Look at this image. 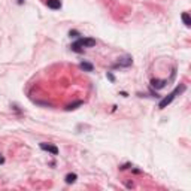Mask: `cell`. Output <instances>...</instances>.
Returning a JSON list of instances; mask_svg holds the SVG:
<instances>
[{"label":"cell","mask_w":191,"mask_h":191,"mask_svg":"<svg viewBox=\"0 0 191 191\" xmlns=\"http://www.w3.org/2000/svg\"><path fill=\"white\" fill-rule=\"evenodd\" d=\"M185 90V85H181V87H176V88L175 90H173L170 94H167L166 96V97H163L161 100H160V103H158V108L160 109H164V108H166L167 105H170V103L173 102V99H175L176 97V94L178 93H182V91H184Z\"/></svg>","instance_id":"1"},{"label":"cell","mask_w":191,"mask_h":191,"mask_svg":"<svg viewBox=\"0 0 191 191\" xmlns=\"http://www.w3.org/2000/svg\"><path fill=\"white\" fill-rule=\"evenodd\" d=\"M132 64H133V58L130 57V55H126V57L118 58V63L114 67H128V66H132Z\"/></svg>","instance_id":"2"},{"label":"cell","mask_w":191,"mask_h":191,"mask_svg":"<svg viewBox=\"0 0 191 191\" xmlns=\"http://www.w3.org/2000/svg\"><path fill=\"white\" fill-rule=\"evenodd\" d=\"M40 149H43V151H48V152H51L53 155H57L58 154V148L55 145H51V143H46V142H42L40 143Z\"/></svg>","instance_id":"3"},{"label":"cell","mask_w":191,"mask_h":191,"mask_svg":"<svg viewBox=\"0 0 191 191\" xmlns=\"http://www.w3.org/2000/svg\"><path fill=\"white\" fill-rule=\"evenodd\" d=\"M78 42H79L84 48H93L96 45V39H93V38H79Z\"/></svg>","instance_id":"4"},{"label":"cell","mask_w":191,"mask_h":191,"mask_svg":"<svg viewBox=\"0 0 191 191\" xmlns=\"http://www.w3.org/2000/svg\"><path fill=\"white\" fill-rule=\"evenodd\" d=\"M166 84H167V81H164V79H152V81H151V85L154 87V88H157V90L164 88V87H166Z\"/></svg>","instance_id":"5"},{"label":"cell","mask_w":191,"mask_h":191,"mask_svg":"<svg viewBox=\"0 0 191 191\" xmlns=\"http://www.w3.org/2000/svg\"><path fill=\"white\" fill-rule=\"evenodd\" d=\"M46 6L51 8V9H54V11H57V9L61 8V2H60V0H46Z\"/></svg>","instance_id":"6"},{"label":"cell","mask_w":191,"mask_h":191,"mask_svg":"<svg viewBox=\"0 0 191 191\" xmlns=\"http://www.w3.org/2000/svg\"><path fill=\"white\" fill-rule=\"evenodd\" d=\"M70 48H72L73 53H76V54H82V53H84V46H82L78 40L72 43V46H70Z\"/></svg>","instance_id":"7"},{"label":"cell","mask_w":191,"mask_h":191,"mask_svg":"<svg viewBox=\"0 0 191 191\" xmlns=\"http://www.w3.org/2000/svg\"><path fill=\"white\" fill-rule=\"evenodd\" d=\"M78 176H76V173H67L64 181H66V184H73V182H76Z\"/></svg>","instance_id":"8"},{"label":"cell","mask_w":191,"mask_h":191,"mask_svg":"<svg viewBox=\"0 0 191 191\" xmlns=\"http://www.w3.org/2000/svg\"><path fill=\"white\" fill-rule=\"evenodd\" d=\"M79 67L82 69V70H85V72H93V69H94V66L91 63H87V61H82L79 64Z\"/></svg>","instance_id":"9"},{"label":"cell","mask_w":191,"mask_h":191,"mask_svg":"<svg viewBox=\"0 0 191 191\" xmlns=\"http://www.w3.org/2000/svg\"><path fill=\"white\" fill-rule=\"evenodd\" d=\"M181 18H182V21H184V24L187 25V27H190V25H191V18H190V14H188V12H182Z\"/></svg>","instance_id":"10"},{"label":"cell","mask_w":191,"mask_h":191,"mask_svg":"<svg viewBox=\"0 0 191 191\" xmlns=\"http://www.w3.org/2000/svg\"><path fill=\"white\" fill-rule=\"evenodd\" d=\"M82 100H78V102H75V103H70V105H67L66 106V111H73V109H76L78 106H82Z\"/></svg>","instance_id":"11"},{"label":"cell","mask_w":191,"mask_h":191,"mask_svg":"<svg viewBox=\"0 0 191 191\" xmlns=\"http://www.w3.org/2000/svg\"><path fill=\"white\" fill-rule=\"evenodd\" d=\"M106 76H108V79H109L111 82H115V76H114V75H112L111 72H108V73H106Z\"/></svg>","instance_id":"12"},{"label":"cell","mask_w":191,"mask_h":191,"mask_svg":"<svg viewBox=\"0 0 191 191\" xmlns=\"http://www.w3.org/2000/svg\"><path fill=\"white\" fill-rule=\"evenodd\" d=\"M128 167H132V163H127V164H123V166H119V169H121V170L128 169Z\"/></svg>","instance_id":"13"},{"label":"cell","mask_w":191,"mask_h":191,"mask_svg":"<svg viewBox=\"0 0 191 191\" xmlns=\"http://www.w3.org/2000/svg\"><path fill=\"white\" fill-rule=\"evenodd\" d=\"M3 163H5V158L2 157V155H0V164H3Z\"/></svg>","instance_id":"14"},{"label":"cell","mask_w":191,"mask_h":191,"mask_svg":"<svg viewBox=\"0 0 191 191\" xmlns=\"http://www.w3.org/2000/svg\"><path fill=\"white\" fill-rule=\"evenodd\" d=\"M23 2H24V0H18V5H23Z\"/></svg>","instance_id":"15"}]
</instances>
